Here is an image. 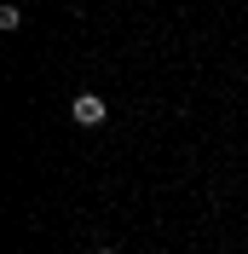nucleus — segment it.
<instances>
[{"instance_id":"f03ea898","label":"nucleus","mask_w":248,"mask_h":254,"mask_svg":"<svg viewBox=\"0 0 248 254\" xmlns=\"http://www.w3.org/2000/svg\"><path fill=\"white\" fill-rule=\"evenodd\" d=\"M98 254H116V249H98Z\"/></svg>"},{"instance_id":"f257e3e1","label":"nucleus","mask_w":248,"mask_h":254,"mask_svg":"<svg viewBox=\"0 0 248 254\" xmlns=\"http://www.w3.org/2000/svg\"><path fill=\"white\" fill-rule=\"evenodd\" d=\"M69 116H75V122L81 127H98V122H104V98H98V93H75V104H69Z\"/></svg>"}]
</instances>
